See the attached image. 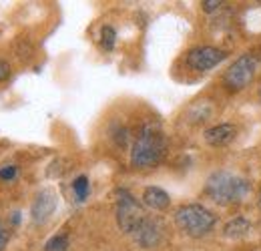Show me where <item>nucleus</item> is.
<instances>
[{"label": "nucleus", "instance_id": "nucleus-6", "mask_svg": "<svg viewBox=\"0 0 261 251\" xmlns=\"http://www.w3.org/2000/svg\"><path fill=\"white\" fill-rule=\"evenodd\" d=\"M223 59H225V53L219 51V48H215V46H197V48H193L187 55V64L193 70L205 72V70L215 68Z\"/></svg>", "mask_w": 261, "mask_h": 251}, {"label": "nucleus", "instance_id": "nucleus-5", "mask_svg": "<svg viewBox=\"0 0 261 251\" xmlns=\"http://www.w3.org/2000/svg\"><path fill=\"white\" fill-rule=\"evenodd\" d=\"M255 72H257V59L253 55H241L225 70L223 81H225V85L229 89L241 91V89L251 85V81L255 79Z\"/></svg>", "mask_w": 261, "mask_h": 251}, {"label": "nucleus", "instance_id": "nucleus-7", "mask_svg": "<svg viewBox=\"0 0 261 251\" xmlns=\"http://www.w3.org/2000/svg\"><path fill=\"white\" fill-rule=\"evenodd\" d=\"M133 237H135L137 245H141L143 249H151V247H155V245L161 241V237H163V227H161V223L157 219L145 217L143 223L135 229Z\"/></svg>", "mask_w": 261, "mask_h": 251}, {"label": "nucleus", "instance_id": "nucleus-4", "mask_svg": "<svg viewBox=\"0 0 261 251\" xmlns=\"http://www.w3.org/2000/svg\"><path fill=\"white\" fill-rule=\"evenodd\" d=\"M117 223L123 233H135V229L145 219V211L141 203L130 195L129 191L119 189L117 191Z\"/></svg>", "mask_w": 261, "mask_h": 251}, {"label": "nucleus", "instance_id": "nucleus-11", "mask_svg": "<svg viewBox=\"0 0 261 251\" xmlns=\"http://www.w3.org/2000/svg\"><path fill=\"white\" fill-rule=\"evenodd\" d=\"M249 229H251V223L245 219V217H233L231 221L225 223L223 233H225V237H229V239H239V237L247 235Z\"/></svg>", "mask_w": 261, "mask_h": 251}, {"label": "nucleus", "instance_id": "nucleus-17", "mask_svg": "<svg viewBox=\"0 0 261 251\" xmlns=\"http://www.w3.org/2000/svg\"><path fill=\"white\" fill-rule=\"evenodd\" d=\"M219 6H223L219 0H205V2H203V10H205V12H213V10H217Z\"/></svg>", "mask_w": 261, "mask_h": 251}, {"label": "nucleus", "instance_id": "nucleus-2", "mask_svg": "<svg viewBox=\"0 0 261 251\" xmlns=\"http://www.w3.org/2000/svg\"><path fill=\"white\" fill-rule=\"evenodd\" d=\"M249 191V183L229 171H215L207 183H205V195L217 203V205H233L245 199Z\"/></svg>", "mask_w": 261, "mask_h": 251}, {"label": "nucleus", "instance_id": "nucleus-15", "mask_svg": "<svg viewBox=\"0 0 261 251\" xmlns=\"http://www.w3.org/2000/svg\"><path fill=\"white\" fill-rule=\"evenodd\" d=\"M16 177V167L14 165H6L0 169V179L2 181H12Z\"/></svg>", "mask_w": 261, "mask_h": 251}, {"label": "nucleus", "instance_id": "nucleus-18", "mask_svg": "<svg viewBox=\"0 0 261 251\" xmlns=\"http://www.w3.org/2000/svg\"><path fill=\"white\" fill-rule=\"evenodd\" d=\"M6 243H8V231L0 227V251H4Z\"/></svg>", "mask_w": 261, "mask_h": 251}, {"label": "nucleus", "instance_id": "nucleus-14", "mask_svg": "<svg viewBox=\"0 0 261 251\" xmlns=\"http://www.w3.org/2000/svg\"><path fill=\"white\" fill-rule=\"evenodd\" d=\"M66 249H68V237H66L65 233L50 237L46 241V245H44V251H66Z\"/></svg>", "mask_w": 261, "mask_h": 251}, {"label": "nucleus", "instance_id": "nucleus-12", "mask_svg": "<svg viewBox=\"0 0 261 251\" xmlns=\"http://www.w3.org/2000/svg\"><path fill=\"white\" fill-rule=\"evenodd\" d=\"M72 191H74V197L76 201H85L89 197V191H91V185H89V177L87 175H81L74 179L72 183Z\"/></svg>", "mask_w": 261, "mask_h": 251}, {"label": "nucleus", "instance_id": "nucleus-13", "mask_svg": "<svg viewBox=\"0 0 261 251\" xmlns=\"http://www.w3.org/2000/svg\"><path fill=\"white\" fill-rule=\"evenodd\" d=\"M115 42H117V32L113 27H102L100 31V44L105 51H113L115 48Z\"/></svg>", "mask_w": 261, "mask_h": 251}, {"label": "nucleus", "instance_id": "nucleus-3", "mask_svg": "<svg viewBox=\"0 0 261 251\" xmlns=\"http://www.w3.org/2000/svg\"><path fill=\"white\" fill-rule=\"evenodd\" d=\"M215 215L199 205V203H189V205H181L175 211V225L187 233L189 237H203L207 235L213 227H215Z\"/></svg>", "mask_w": 261, "mask_h": 251}, {"label": "nucleus", "instance_id": "nucleus-1", "mask_svg": "<svg viewBox=\"0 0 261 251\" xmlns=\"http://www.w3.org/2000/svg\"><path fill=\"white\" fill-rule=\"evenodd\" d=\"M167 151V141H165L163 131L157 125L149 123L143 127L139 137L133 143L130 151V165L137 169H149L159 165Z\"/></svg>", "mask_w": 261, "mask_h": 251}, {"label": "nucleus", "instance_id": "nucleus-10", "mask_svg": "<svg viewBox=\"0 0 261 251\" xmlns=\"http://www.w3.org/2000/svg\"><path fill=\"white\" fill-rule=\"evenodd\" d=\"M143 203L155 211H165L171 205V197L161 187H147L143 191Z\"/></svg>", "mask_w": 261, "mask_h": 251}, {"label": "nucleus", "instance_id": "nucleus-9", "mask_svg": "<svg viewBox=\"0 0 261 251\" xmlns=\"http://www.w3.org/2000/svg\"><path fill=\"white\" fill-rule=\"evenodd\" d=\"M235 135H237V127L231 125V123H221V125L207 129L203 139L211 147H225L235 139Z\"/></svg>", "mask_w": 261, "mask_h": 251}, {"label": "nucleus", "instance_id": "nucleus-16", "mask_svg": "<svg viewBox=\"0 0 261 251\" xmlns=\"http://www.w3.org/2000/svg\"><path fill=\"white\" fill-rule=\"evenodd\" d=\"M8 77H10V64L6 61H0V83L8 81Z\"/></svg>", "mask_w": 261, "mask_h": 251}, {"label": "nucleus", "instance_id": "nucleus-8", "mask_svg": "<svg viewBox=\"0 0 261 251\" xmlns=\"http://www.w3.org/2000/svg\"><path fill=\"white\" fill-rule=\"evenodd\" d=\"M55 209H57V193L50 191V189H44V191H40L36 195V199L33 201L31 217H33L34 223H44V221L50 219Z\"/></svg>", "mask_w": 261, "mask_h": 251}]
</instances>
